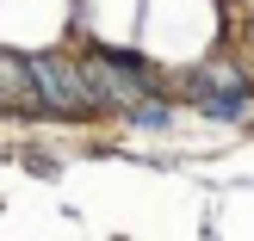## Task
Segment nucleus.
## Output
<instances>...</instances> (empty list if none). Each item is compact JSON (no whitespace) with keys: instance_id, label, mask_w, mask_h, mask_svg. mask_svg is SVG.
Segmentation results:
<instances>
[{"instance_id":"6","label":"nucleus","mask_w":254,"mask_h":241,"mask_svg":"<svg viewBox=\"0 0 254 241\" xmlns=\"http://www.w3.org/2000/svg\"><path fill=\"white\" fill-rule=\"evenodd\" d=\"M136 124H168V105H130Z\"/></svg>"},{"instance_id":"3","label":"nucleus","mask_w":254,"mask_h":241,"mask_svg":"<svg viewBox=\"0 0 254 241\" xmlns=\"http://www.w3.org/2000/svg\"><path fill=\"white\" fill-rule=\"evenodd\" d=\"M0 105H12V111L37 105V81H31V62H25V56H12V49H0Z\"/></svg>"},{"instance_id":"2","label":"nucleus","mask_w":254,"mask_h":241,"mask_svg":"<svg viewBox=\"0 0 254 241\" xmlns=\"http://www.w3.org/2000/svg\"><path fill=\"white\" fill-rule=\"evenodd\" d=\"M87 87H93V99H112V105H136V99L149 93L143 68H136L130 56H106V49L87 62Z\"/></svg>"},{"instance_id":"4","label":"nucleus","mask_w":254,"mask_h":241,"mask_svg":"<svg viewBox=\"0 0 254 241\" xmlns=\"http://www.w3.org/2000/svg\"><path fill=\"white\" fill-rule=\"evenodd\" d=\"M192 93H236L242 99V68H236V62H211V68L192 81Z\"/></svg>"},{"instance_id":"1","label":"nucleus","mask_w":254,"mask_h":241,"mask_svg":"<svg viewBox=\"0 0 254 241\" xmlns=\"http://www.w3.org/2000/svg\"><path fill=\"white\" fill-rule=\"evenodd\" d=\"M31 81H37V105L62 111V118H81V111L99 105L93 87H87V68H74V62H62V56H37Z\"/></svg>"},{"instance_id":"5","label":"nucleus","mask_w":254,"mask_h":241,"mask_svg":"<svg viewBox=\"0 0 254 241\" xmlns=\"http://www.w3.org/2000/svg\"><path fill=\"white\" fill-rule=\"evenodd\" d=\"M198 105H205L211 118H242V99L236 93H198Z\"/></svg>"}]
</instances>
